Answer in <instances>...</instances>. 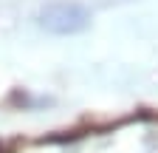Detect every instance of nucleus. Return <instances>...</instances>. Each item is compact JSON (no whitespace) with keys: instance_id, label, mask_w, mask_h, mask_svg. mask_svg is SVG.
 Segmentation results:
<instances>
[{"instance_id":"obj_1","label":"nucleus","mask_w":158,"mask_h":153,"mask_svg":"<svg viewBox=\"0 0 158 153\" xmlns=\"http://www.w3.org/2000/svg\"><path fill=\"white\" fill-rule=\"evenodd\" d=\"M90 9L79 0H48L37 11V26L54 37H73L90 28Z\"/></svg>"}]
</instances>
